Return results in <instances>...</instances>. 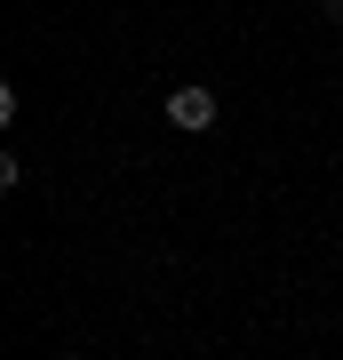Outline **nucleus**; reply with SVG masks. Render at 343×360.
<instances>
[{
	"label": "nucleus",
	"instance_id": "f257e3e1",
	"mask_svg": "<svg viewBox=\"0 0 343 360\" xmlns=\"http://www.w3.org/2000/svg\"><path fill=\"white\" fill-rule=\"evenodd\" d=\"M168 120H176L184 136L216 129V96H208V89H176V96H168Z\"/></svg>",
	"mask_w": 343,
	"mask_h": 360
},
{
	"label": "nucleus",
	"instance_id": "f03ea898",
	"mask_svg": "<svg viewBox=\"0 0 343 360\" xmlns=\"http://www.w3.org/2000/svg\"><path fill=\"white\" fill-rule=\"evenodd\" d=\"M319 8H328V16H343V0H319Z\"/></svg>",
	"mask_w": 343,
	"mask_h": 360
}]
</instances>
